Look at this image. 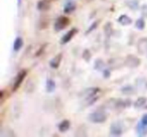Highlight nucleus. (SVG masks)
Wrapping results in <instances>:
<instances>
[{
	"mask_svg": "<svg viewBox=\"0 0 147 137\" xmlns=\"http://www.w3.org/2000/svg\"><path fill=\"white\" fill-rule=\"evenodd\" d=\"M99 23H100V20H98V21H95V22L93 23V24L91 25L90 27H89V29H88V30L86 31V34H88V33L92 32V31L94 30V29L96 28L97 26H98V25H99Z\"/></svg>",
	"mask_w": 147,
	"mask_h": 137,
	"instance_id": "393cba45",
	"label": "nucleus"
},
{
	"mask_svg": "<svg viewBox=\"0 0 147 137\" xmlns=\"http://www.w3.org/2000/svg\"><path fill=\"white\" fill-rule=\"evenodd\" d=\"M95 69L98 71H103L105 69V63L102 59H97L95 61Z\"/></svg>",
	"mask_w": 147,
	"mask_h": 137,
	"instance_id": "6ab92c4d",
	"label": "nucleus"
},
{
	"mask_svg": "<svg viewBox=\"0 0 147 137\" xmlns=\"http://www.w3.org/2000/svg\"><path fill=\"white\" fill-rule=\"evenodd\" d=\"M140 59H138L137 57H135V55H128V57H126V59H125V65L128 67H131V69H134V67H137L139 65H140Z\"/></svg>",
	"mask_w": 147,
	"mask_h": 137,
	"instance_id": "7ed1b4c3",
	"label": "nucleus"
},
{
	"mask_svg": "<svg viewBox=\"0 0 147 137\" xmlns=\"http://www.w3.org/2000/svg\"><path fill=\"white\" fill-rule=\"evenodd\" d=\"M122 132H123V130L120 124H118V123H113V124L111 125V127H110L111 135H113V136H120V135H122Z\"/></svg>",
	"mask_w": 147,
	"mask_h": 137,
	"instance_id": "423d86ee",
	"label": "nucleus"
},
{
	"mask_svg": "<svg viewBox=\"0 0 147 137\" xmlns=\"http://www.w3.org/2000/svg\"><path fill=\"white\" fill-rule=\"evenodd\" d=\"M104 77H105V78H109V77H110V71L106 70V69H105V71H104Z\"/></svg>",
	"mask_w": 147,
	"mask_h": 137,
	"instance_id": "bb28decb",
	"label": "nucleus"
},
{
	"mask_svg": "<svg viewBox=\"0 0 147 137\" xmlns=\"http://www.w3.org/2000/svg\"><path fill=\"white\" fill-rule=\"evenodd\" d=\"M98 92H100V89L99 88H89L88 90H86L84 92V95L86 96L87 99H90L92 97H95V95Z\"/></svg>",
	"mask_w": 147,
	"mask_h": 137,
	"instance_id": "1a4fd4ad",
	"label": "nucleus"
},
{
	"mask_svg": "<svg viewBox=\"0 0 147 137\" xmlns=\"http://www.w3.org/2000/svg\"><path fill=\"white\" fill-rule=\"evenodd\" d=\"M49 8V1L47 0H41L37 3V9L41 11H45Z\"/></svg>",
	"mask_w": 147,
	"mask_h": 137,
	"instance_id": "9b49d317",
	"label": "nucleus"
},
{
	"mask_svg": "<svg viewBox=\"0 0 147 137\" xmlns=\"http://www.w3.org/2000/svg\"><path fill=\"white\" fill-rule=\"evenodd\" d=\"M137 86L141 89V90H146L147 89V81L145 79H138L137 80Z\"/></svg>",
	"mask_w": 147,
	"mask_h": 137,
	"instance_id": "aec40b11",
	"label": "nucleus"
},
{
	"mask_svg": "<svg viewBox=\"0 0 147 137\" xmlns=\"http://www.w3.org/2000/svg\"><path fill=\"white\" fill-rule=\"evenodd\" d=\"M136 27L140 30H142L143 28L145 27V21L143 18H139L138 20L136 21Z\"/></svg>",
	"mask_w": 147,
	"mask_h": 137,
	"instance_id": "5701e85b",
	"label": "nucleus"
},
{
	"mask_svg": "<svg viewBox=\"0 0 147 137\" xmlns=\"http://www.w3.org/2000/svg\"><path fill=\"white\" fill-rule=\"evenodd\" d=\"M77 32H78V29H77V28H73V29H71L69 31H67V34H65V36L63 37V39H61V43H63V45H65V43H67L69 41H71V39L73 38L75 35H76Z\"/></svg>",
	"mask_w": 147,
	"mask_h": 137,
	"instance_id": "0eeeda50",
	"label": "nucleus"
},
{
	"mask_svg": "<svg viewBox=\"0 0 147 137\" xmlns=\"http://www.w3.org/2000/svg\"><path fill=\"white\" fill-rule=\"evenodd\" d=\"M17 4H18V6H20V5H21V0H17Z\"/></svg>",
	"mask_w": 147,
	"mask_h": 137,
	"instance_id": "cd10ccee",
	"label": "nucleus"
},
{
	"mask_svg": "<svg viewBox=\"0 0 147 137\" xmlns=\"http://www.w3.org/2000/svg\"><path fill=\"white\" fill-rule=\"evenodd\" d=\"M107 119V115L102 110L95 111L89 115V120L93 123H103Z\"/></svg>",
	"mask_w": 147,
	"mask_h": 137,
	"instance_id": "f257e3e1",
	"label": "nucleus"
},
{
	"mask_svg": "<svg viewBox=\"0 0 147 137\" xmlns=\"http://www.w3.org/2000/svg\"><path fill=\"white\" fill-rule=\"evenodd\" d=\"M69 125H71V123H69V120L61 121V122L59 123V130L61 131V132H65L67 130H69Z\"/></svg>",
	"mask_w": 147,
	"mask_h": 137,
	"instance_id": "ddd939ff",
	"label": "nucleus"
},
{
	"mask_svg": "<svg viewBox=\"0 0 147 137\" xmlns=\"http://www.w3.org/2000/svg\"><path fill=\"white\" fill-rule=\"evenodd\" d=\"M61 59H63V55H61V53H59V55H57L53 59H51V63H49L51 67H53V69H57V67H59V65H61Z\"/></svg>",
	"mask_w": 147,
	"mask_h": 137,
	"instance_id": "6e6552de",
	"label": "nucleus"
},
{
	"mask_svg": "<svg viewBox=\"0 0 147 137\" xmlns=\"http://www.w3.org/2000/svg\"><path fill=\"white\" fill-rule=\"evenodd\" d=\"M121 91H122L123 94L127 95V94H134L135 92V89L133 88L132 86H130V85H127V86L123 87L122 89H121Z\"/></svg>",
	"mask_w": 147,
	"mask_h": 137,
	"instance_id": "f3484780",
	"label": "nucleus"
},
{
	"mask_svg": "<svg viewBox=\"0 0 147 137\" xmlns=\"http://www.w3.org/2000/svg\"><path fill=\"white\" fill-rule=\"evenodd\" d=\"M137 133H138V135H140V136H143V135H146L147 134V125L143 124L142 122H139L138 125H137Z\"/></svg>",
	"mask_w": 147,
	"mask_h": 137,
	"instance_id": "9d476101",
	"label": "nucleus"
},
{
	"mask_svg": "<svg viewBox=\"0 0 147 137\" xmlns=\"http://www.w3.org/2000/svg\"><path fill=\"white\" fill-rule=\"evenodd\" d=\"M91 57H92V55H91V51H89V49H85L84 53H83V59H85V61H90Z\"/></svg>",
	"mask_w": 147,
	"mask_h": 137,
	"instance_id": "b1692460",
	"label": "nucleus"
},
{
	"mask_svg": "<svg viewBox=\"0 0 147 137\" xmlns=\"http://www.w3.org/2000/svg\"><path fill=\"white\" fill-rule=\"evenodd\" d=\"M127 5H128L131 9L135 10V9L138 8V1H137V0H129V1H127Z\"/></svg>",
	"mask_w": 147,
	"mask_h": 137,
	"instance_id": "4be33fe9",
	"label": "nucleus"
},
{
	"mask_svg": "<svg viewBox=\"0 0 147 137\" xmlns=\"http://www.w3.org/2000/svg\"><path fill=\"white\" fill-rule=\"evenodd\" d=\"M104 31L105 33H106L107 36H111V34H112L113 32V27H112V24H111L110 22L106 23V25H105V28H104Z\"/></svg>",
	"mask_w": 147,
	"mask_h": 137,
	"instance_id": "412c9836",
	"label": "nucleus"
},
{
	"mask_svg": "<svg viewBox=\"0 0 147 137\" xmlns=\"http://www.w3.org/2000/svg\"><path fill=\"white\" fill-rule=\"evenodd\" d=\"M146 101H147L146 98H144V97H140V98L137 99V101L134 103V106L136 107V108H141V107H143L145 105Z\"/></svg>",
	"mask_w": 147,
	"mask_h": 137,
	"instance_id": "a211bd4d",
	"label": "nucleus"
},
{
	"mask_svg": "<svg viewBox=\"0 0 147 137\" xmlns=\"http://www.w3.org/2000/svg\"><path fill=\"white\" fill-rule=\"evenodd\" d=\"M23 45V40L21 37H16V39H15L14 41V45H13V49H14L15 51H18L19 49L22 47Z\"/></svg>",
	"mask_w": 147,
	"mask_h": 137,
	"instance_id": "2eb2a0df",
	"label": "nucleus"
},
{
	"mask_svg": "<svg viewBox=\"0 0 147 137\" xmlns=\"http://www.w3.org/2000/svg\"><path fill=\"white\" fill-rule=\"evenodd\" d=\"M146 109H147V106H146Z\"/></svg>",
	"mask_w": 147,
	"mask_h": 137,
	"instance_id": "c85d7f7f",
	"label": "nucleus"
},
{
	"mask_svg": "<svg viewBox=\"0 0 147 137\" xmlns=\"http://www.w3.org/2000/svg\"><path fill=\"white\" fill-rule=\"evenodd\" d=\"M137 49H138L140 55L147 53V37H143V38L139 39L138 43H137Z\"/></svg>",
	"mask_w": 147,
	"mask_h": 137,
	"instance_id": "39448f33",
	"label": "nucleus"
},
{
	"mask_svg": "<svg viewBox=\"0 0 147 137\" xmlns=\"http://www.w3.org/2000/svg\"><path fill=\"white\" fill-rule=\"evenodd\" d=\"M69 24V19L67 17H65V16H61L57 19L55 23V31H61L63 30V28L67 26Z\"/></svg>",
	"mask_w": 147,
	"mask_h": 137,
	"instance_id": "f03ea898",
	"label": "nucleus"
},
{
	"mask_svg": "<svg viewBox=\"0 0 147 137\" xmlns=\"http://www.w3.org/2000/svg\"><path fill=\"white\" fill-rule=\"evenodd\" d=\"M76 9V3L74 2H69L65 5V8H63V11L65 13H71L74 10Z\"/></svg>",
	"mask_w": 147,
	"mask_h": 137,
	"instance_id": "4468645a",
	"label": "nucleus"
},
{
	"mask_svg": "<svg viewBox=\"0 0 147 137\" xmlns=\"http://www.w3.org/2000/svg\"><path fill=\"white\" fill-rule=\"evenodd\" d=\"M141 122H142L143 124L147 125V114L144 115V116L142 117V119H141Z\"/></svg>",
	"mask_w": 147,
	"mask_h": 137,
	"instance_id": "a878e982",
	"label": "nucleus"
},
{
	"mask_svg": "<svg viewBox=\"0 0 147 137\" xmlns=\"http://www.w3.org/2000/svg\"><path fill=\"white\" fill-rule=\"evenodd\" d=\"M25 76H26V71H21V72L18 73V75H17L16 79H15L14 84H13V88H12L13 92H15V91H16L17 89H18L19 87H20V85L22 84L23 80H24Z\"/></svg>",
	"mask_w": 147,
	"mask_h": 137,
	"instance_id": "20e7f679",
	"label": "nucleus"
},
{
	"mask_svg": "<svg viewBox=\"0 0 147 137\" xmlns=\"http://www.w3.org/2000/svg\"><path fill=\"white\" fill-rule=\"evenodd\" d=\"M55 90V83L53 80L49 79V80L47 81V91L49 93H53V91Z\"/></svg>",
	"mask_w": 147,
	"mask_h": 137,
	"instance_id": "dca6fc26",
	"label": "nucleus"
},
{
	"mask_svg": "<svg viewBox=\"0 0 147 137\" xmlns=\"http://www.w3.org/2000/svg\"><path fill=\"white\" fill-rule=\"evenodd\" d=\"M118 21H119V23H121L122 25H129L132 23V19L129 16H127V15H121L118 18Z\"/></svg>",
	"mask_w": 147,
	"mask_h": 137,
	"instance_id": "f8f14e48",
	"label": "nucleus"
}]
</instances>
